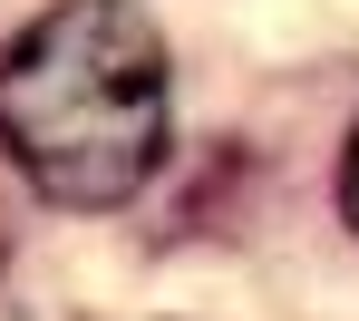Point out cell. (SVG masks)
Returning <instances> with one entry per match:
<instances>
[{
  "label": "cell",
  "mask_w": 359,
  "mask_h": 321,
  "mask_svg": "<svg viewBox=\"0 0 359 321\" xmlns=\"http://www.w3.org/2000/svg\"><path fill=\"white\" fill-rule=\"evenodd\" d=\"M340 214L359 224V136H350V156H340Z\"/></svg>",
  "instance_id": "cell-2"
},
{
  "label": "cell",
  "mask_w": 359,
  "mask_h": 321,
  "mask_svg": "<svg viewBox=\"0 0 359 321\" xmlns=\"http://www.w3.org/2000/svg\"><path fill=\"white\" fill-rule=\"evenodd\" d=\"M175 88L165 39L136 0H49L0 49V156L68 214H107L165 166Z\"/></svg>",
  "instance_id": "cell-1"
}]
</instances>
